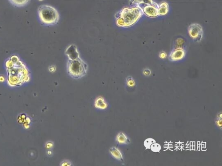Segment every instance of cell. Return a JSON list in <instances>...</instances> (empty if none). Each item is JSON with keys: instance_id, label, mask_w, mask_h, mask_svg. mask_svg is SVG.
Wrapping results in <instances>:
<instances>
[{"instance_id": "obj_1", "label": "cell", "mask_w": 222, "mask_h": 166, "mask_svg": "<svg viewBox=\"0 0 222 166\" xmlns=\"http://www.w3.org/2000/svg\"><path fill=\"white\" fill-rule=\"evenodd\" d=\"M8 84L11 86L22 85L30 79V76L25 65L17 56H12L7 61Z\"/></svg>"}, {"instance_id": "obj_2", "label": "cell", "mask_w": 222, "mask_h": 166, "mask_svg": "<svg viewBox=\"0 0 222 166\" xmlns=\"http://www.w3.org/2000/svg\"><path fill=\"white\" fill-rule=\"evenodd\" d=\"M144 14L142 9L139 7L124 8L115 16L116 24L120 27H130L136 23Z\"/></svg>"}, {"instance_id": "obj_3", "label": "cell", "mask_w": 222, "mask_h": 166, "mask_svg": "<svg viewBox=\"0 0 222 166\" xmlns=\"http://www.w3.org/2000/svg\"><path fill=\"white\" fill-rule=\"evenodd\" d=\"M66 70L71 77L74 79H79L87 74L88 65L80 57L74 60L68 59Z\"/></svg>"}, {"instance_id": "obj_4", "label": "cell", "mask_w": 222, "mask_h": 166, "mask_svg": "<svg viewBox=\"0 0 222 166\" xmlns=\"http://www.w3.org/2000/svg\"><path fill=\"white\" fill-rule=\"evenodd\" d=\"M39 19L42 24L45 26H53L58 23L59 15L58 11L48 5H42L38 9Z\"/></svg>"}, {"instance_id": "obj_5", "label": "cell", "mask_w": 222, "mask_h": 166, "mask_svg": "<svg viewBox=\"0 0 222 166\" xmlns=\"http://www.w3.org/2000/svg\"><path fill=\"white\" fill-rule=\"evenodd\" d=\"M189 36L195 42L201 41L203 39V31L202 26L198 23H192L189 26L188 28Z\"/></svg>"}, {"instance_id": "obj_6", "label": "cell", "mask_w": 222, "mask_h": 166, "mask_svg": "<svg viewBox=\"0 0 222 166\" xmlns=\"http://www.w3.org/2000/svg\"><path fill=\"white\" fill-rule=\"evenodd\" d=\"M159 6L156 3H153L152 5H149L144 8V13L148 17H156L159 16L158 14V9Z\"/></svg>"}, {"instance_id": "obj_7", "label": "cell", "mask_w": 222, "mask_h": 166, "mask_svg": "<svg viewBox=\"0 0 222 166\" xmlns=\"http://www.w3.org/2000/svg\"><path fill=\"white\" fill-rule=\"evenodd\" d=\"M186 52L184 49L178 48L174 49L169 55V60L172 61H179L184 57Z\"/></svg>"}, {"instance_id": "obj_8", "label": "cell", "mask_w": 222, "mask_h": 166, "mask_svg": "<svg viewBox=\"0 0 222 166\" xmlns=\"http://www.w3.org/2000/svg\"><path fill=\"white\" fill-rule=\"evenodd\" d=\"M65 54L67 56L68 59L74 60L80 57V54L77 48L75 45H70L67 48Z\"/></svg>"}, {"instance_id": "obj_9", "label": "cell", "mask_w": 222, "mask_h": 166, "mask_svg": "<svg viewBox=\"0 0 222 166\" xmlns=\"http://www.w3.org/2000/svg\"><path fill=\"white\" fill-rule=\"evenodd\" d=\"M94 105L95 107L98 109L104 110L108 108V104L103 97H98L95 99Z\"/></svg>"}, {"instance_id": "obj_10", "label": "cell", "mask_w": 222, "mask_h": 166, "mask_svg": "<svg viewBox=\"0 0 222 166\" xmlns=\"http://www.w3.org/2000/svg\"><path fill=\"white\" fill-rule=\"evenodd\" d=\"M110 153L111 155L117 160L123 161V156L121 151L117 147L113 146L109 149Z\"/></svg>"}, {"instance_id": "obj_11", "label": "cell", "mask_w": 222, "mask_h": 166, "mask_svg": "<svg viewBox=\"0 0 222 166\" xmlns=\"http://www.w3.org/2000/svg\"><path fill=\"white\" fill-rule=\"evenodd\" d=\"M116 140L120 144H128L130 143L129 138L122 132L118 133L116 138Z\"/></svg>"}, {"instance_id": "obj_12", "label": "cell", "mask_w": 222, "mask_h": 166, "mask_svg": "<svg viewBox=\"0 0 222 166\" xmlns=\"http://www.w3.org/2000/svg\"><path fill=\"white\" fill-rule=\"evenodd\" d=\"M11 5L15 7L21 8L24 7L29 3L30 0H9Z\"/></svg>"}, {"instance_id": "obj_13", "label": "cell", "mask_w": 222, "mask_h": 166, "mask_svg": "<svg viewBox=\"0 0 222 166\" xmlns=\"http://www.w3.org/2000/svg\"><path fill=\"white\" fill-rule=\"evenodd\" d=\"M169 11V6L167 3L163 2L160 4L158 7V12L159 15H165L167 14Z\"/></svg>"}, {"instance_id": "obj_14", "label": "cell", "mask_w": 222, "mask_h": 166, "mask_svg": "<svg viewBox=\"0 0 222 166\" xmlns=\"http://www.w3.org/2000/svg\"><path fill=\"white\" fill-rule=\"evenodd\" d=\"M156 142V141L154 139L152 138H149L146 139L144 141V145L146 149H150L151 145L154 143Z\"/></svg>"}, {"instance_id": "obj_15", "label": "cell", "mask_w": 222, "mask_h": 166, "mask_svg": "<svg viewBox=\"0 0 222 166\" xmlns=\"http://www.w3.org/2000/svg\"><path fill=\"white\" fill-rule=\"evenodd\" d=\"M150 149L154 152H159L161 150V146L160 144L156 143H153L150 147Z\"/></svg>"}, {"instance_id": "obj_16", "label": "cell", "mask_w": 222, "mask_h": 166, "mask_svg": "<svg viewBox=\"0 0 222 166\" xmlns=\"http://www.w3.org/2000/svg\"><path fill=\"white\" fill-rule=\"evenodd\" d=\"M127 85L130 87H133L135 85V82L132 78L128 77L126 80Z\"/></svg>"}, {"instance_id": "obj_17", "label": "cell", "mask_w": 222, "mask_h": 166, "mask_svg": "<svg viewBox=\"0 0 222 166\" xmlns=\"http://www.w3.org/2000/svg\"><path fill=\"white\" fill-rule=\"evenodd\" d=\"M135 2L138 4H141L142 3H145L147 4H149V5H152L154 2L152 1V0H134Z\"/></svg>"}, {"instance_id": "obj_18", "label": "cell", "mask_w": 222, "mask_h": 166, "mask_svg": "<svg viewBox=\"0 0 222 166\" xmlns=\"http://www.w3.org/2000/svg\"><path fill=\"white\" fill-rule=\"evenodd\" d=\"M60 166H72V163L69 160H64L62 161L60 164Z\"/></svg>"}, {"instance_id": "obj_19", "label": "cell", "mask_w": 222, "mask_h": 166, "mask_svg": "<svg viewBox=\"0 0 222 166\" xmlns=\"http://www.w3.org/2000/svg\"><path fill=\"white\" fill-rule=\"evenodd\" d=\"M53 145H54V143H53V142H52V141H48L46 143V147L48 149H50V148L53 147Z\"/></svg>"}, {"instance_id": "obj_20", "label": "cell", "mask_w": 222, "mask_h": 166, "mask_svg": "<svg viewBox=\"0 0 222 166\" xmlns=\"http://www.w3.org/2000/svg\"><path fill=\"white\" fill-rule=\"evenodd\" d=\"M216 123L217 125H218V126L219 127H220V128L221 127L222 118H219L218 119H217Z\"/></svg>"}, {"instance_id": "obj_21", "label": "cell", "mask_w": 222, "mask_h": 166, "mask_svg": "<svg viewBox=\"0 0 222 166\" xmlns=\"http://www.w3.org/2000/svg\"><path fill=\"white\" fill-rule=\"evenodd\" d=\"M160 58H162V59H164V58H166L167 57V54L165 52H161L160 54Z\"/></svg>"}, {"instance_id": "obj_22", "label": "cell", "mask_w": 222, "mask_h": 166, "mask_svg": "<svg viewBox=\"0 0 222 166\" xmlns=\"http://www.w3.org/2000/svg\"><path fill=\"white\" fill-rule=\"evenodd\" d=\"M144 74L145 75H149L151 74V71H150V70L146 69L144 71Z\"/></svg>"}, {"instance_id": "obj_23", "label": "cell", "mask_w": 222, "mask_h": 166, "mask_svg": "<svg viewBox=\"0 0 222 166\" xmlns=\"http://www.w3.org/2000/svg\"><path fill=\"white\" fill-rule=\"evenodd\" d=\"M49 70H50V72H54V71H55L56 70L55 67L54 66H50V67H49Z\"/></svg>"}, {"instance_id": "obj_24", "label": "cell", "mask_w": 222, "mask_h": 166, "mask_svg": "<svg viewBox=\"0 0 222 166\" xmlns=\"http://www.w3.org/2000/svg\"><path fill=\"white\" fill-rule=\"evenodd\" d=\"M47 154L50 156H52L53 155V153L52 152V150H49L47 151Z\"/></svg>"}, {"instance_id": "obj_25", "label": "cell", "mask_w": 222, "mask_h": 166, "mask_svg": "<svg viewBox=\"0 0 222 166\" xmlns=\"http://www.w3.org/2000/svg\"><path fill=\"white\" fill-rule=\"evenodd\" d=\"M39 1H43V0H38Z\"/></svg>"}]
</instances>
